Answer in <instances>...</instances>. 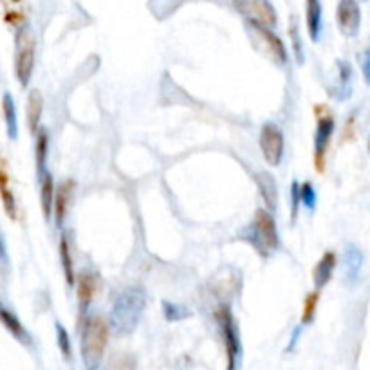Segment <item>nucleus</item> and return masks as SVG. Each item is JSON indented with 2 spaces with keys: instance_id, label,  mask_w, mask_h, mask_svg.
I'll use <instances>...</instances> for the list:
<instances>
[{
  "instance_id": "nucleus-1",
  "label": "nucleus",
  "mask_w": 370,
  "mask_h": 370,
  "mask_svg": "<svg viewBox=\"0 0 370 370\" xmlns=\"http://www.w3.org/2000/svg\"><path fill=\"white\" fill-rule=\"evenodd\" d=\"M147 307V291L141 286L125 287L116 295L109 311L110 331L118 336L134 332Z\"/></svg>"
},
{
  "instance_id": "nucleus-2",
  "label": "nucleus",
  "mask_w": 370,
  "mask_h": 370,
  "mask_svg": "<svg viewBox=\"0 0 370 370\" xmlns=\"http://www.w3.org/2000/svg\"><path fill=\"white\" fill-rule=\"evenodd\" d=\"M110 325L103 316L89 314L82 327V358L87 370H98L109 343Z\"/></svg>"
},
{
  "instance_id": "nucleus-3",
  "label": "nucleus",
  "mask_w": 370,
  "mask_h": 370,
  "mask_svg": "<svg viewBox=\"0 0 370 370\" xmlns=\"http://www.w3.org/2000/svg\"><path fill=\"white\" fill-rule=\"evenodd\" d=\"M247 244H251L257 249L258 255L264 258L271 257L273 253L280 247V235L277 230V221L271 212L266 208H258L253 215L251 224L242 232L241 235Z\"/></svg>"
},
{
  "instance_id": "nucleus-4",
  "label": "nucleus",
  "mask_w": 370,
  "mask_h": 370,
  "mask_svg": "<svg viewBox=\"0 0 370 370\" xmlns=\"http://www.w3.org/2000/svg\"><path fill=\"white\" fill-rule=\"evenodd\" d=\"M36 60V36L29 25H22L15 38V76L22 89L31 82Z\"/></svg>"
},
{
  "instance_id": "nucleus-5",
  "label": "nucleus",
  "mask_w": 370,
  "mask_h": 370,
  "mask_svg": "<svg viewBox=\"0 0 370 370\" xmlns=\"http://www.w3.org/2000/svg\"><path fill=\"white\" fill-rule=\"evenodd\" d=\"M215 320H217L219 331H221L222 336V343H224V349H226V370H237L242 358V341L232 307L222 304L217 309V312H215Z\"/></svg>"
},
{
  "instance_id": "nucleus-6",
  "label": "nucleus",
  "mask_w": 370,
  "mask_h": 370,
  "mask_svg": "<svg viewBox=\"0 0 370 370\" xmlns=\"http://www.w3.org/2000/svg\"><path fill=\"white\" fill-rule=\"evenodd\" d=\"M246 29L249 36H251V42L262 55H266L267 58L275 62L277 65H280V67L287 65L286 45L269 27L257 24V22H251V20H246Z\"/></svg>"
},
{
  "instance_id": "nucleus-7",
  "label": "nucleus",
  "mask_w": 370,
  "mask_h": 370,
  "mask_svg": "<svg viewBox=\"0 0 370 370\" xmlns=\"http://www.w3.org/2000/svg\"><path fill=\"white\" fill-rule=\"evenodd\" d=\"M258 147H260L262 156L269 166H278L282 163L284 152H286V138H284V132L277 123L267 121V123L262 125Z\"/></svg>"
},
{
  "instance_id": "nucleus-8",
  "label": "nucleus",
  "mask_w": 370,
  "mask_h": 370,
  "mask_svg": "<svg viewBox=\"0 0 370 370\" xmlns=\"http://www.w3.org/2000/svg\"><path fill=\"white\" fill-rule=\"evenodd\" d=\"M235 5L246 16V20L266 27H273L277 24V11L269 4V0H235Z\"/></svg>"
},
{
  "instance_id": "nucleus-9",
  "label": "nucleus",
  "mask_w": 370,
  "mask_h": 370,
  "mask_svg": "<svg viewBox=\"0 0 370 370\" xmlns=\"http://www.w3.org/2000/svg\"><path fill=\"white\" fill-rule=\"evenodd\" d=\"M336 22L343 36L352 38L358 35L361 25V10L358 0H340L336 10Z\"/></svg>"
},
{
  "instance_id": "nucleus-10",
  "label": "nucleus",
  "mask_w": 370,
  "mask_h": 370,
  "mask_svg": "<svg viewBox=\"0 0 370 370\" xmlns=\"http://www.w3.org/2000/svg\"><path fill=\"white\" fill-rule=\"evenodd\" d=\"M336 121L331 114L318 119L314 132V164L318 170H323V161H325L327 148L331 145L332 134H334Z\"/></svg>"
},
{
  "instance_id": "nucleus-11",
  "label": "nucleus",
  "mask_w": 370,
  "mask_h": 370,
  "mask_svg": "<svg viewBox=\"0 0 370 370\" xmlns=\"http://www.w3.org/2000/svg\"><path fill=\"white\" fill-rule=\"evenodd\" d=\"M76 286H78V312L79 320H85L89 316V307L92 304L94 293L98 289V277L89 269H82L76 275Z\"/></svg>"
},
{
  "instance_id": "nucleus-12",
  "label": "nucleus",
  "mask_w": 370,
  "mask_h": 370,
  "mask_svg": "<svg viewBox=\"0 0 370 370\" xmlns=\"http://www.w3.org/2000/svg\"><path fill=\"white\" fill-rule=\"evenodd\" d=\"M74 193V181L73 179H65L56 186L55 195V208H53V217H55V226L58 230L64 227V222L67 219V212H69L71 201H73Z\"/></svg>"
},
{
  "instance_id": "nucleus-13",
  "label": "nucleus",
  "mask_w": 370,
  "mask_h": 370,
  "mask_svg": "<svg viewBox=\"0 0 370 370\" xmlns=\"http://www.w3.org/2000/svg\"><path fill=\"white\" fill-rule=\"evenodd\" d=\"M334 269H336L334 251H325L323 253V257L320 258V262L314 266V271H312V284H314L316 291H321V289L332 280Z\"/></svg>"
},
{
  "instance_id": "nucleus-14",
  "label": "nucleus",
  "mask_w": 370,
  "mask_h": 370,
  "mask_svg": "<svg viewBox=\"0 0 370 370\" xmlns=\"http://www.w3.org/2000/svg\"><path fill=\"white\" fill-rule=\"evenodd\" d=\"M55 195H56L55 179H53V173L47 170V172L42 173V177H40V208H42V213H44L45 221H51V217H53Z\"/></svg>"
},
{
  "instance_id": "nucleus-15",
  "label": "nucleus",
  "mask_w": 370,
  "mask_h": 370,
  "mask_svg": "<svg viewBox=\"0 0 370 370\" xmlns=\"http://www.w3.org/2000/svg\"><path fill=\"white\" fill-rule=\"evenodd\" d=\"M42 114H44V96L38 89H33L27 96V105H25V119L31 134H38Z\"/></svg>"
},
{
  "instance_id": "nucleus-16",
  "label": "nucleus",
  "mask_w": 370,
  "mask_h": 370,
  "mask_svg": "<svg viewBox=\"0 0 370 370\" xmlns=\"http://www.w3.org/2000/svg\"><path fill=\"white\" fill-rule=\"evenodd\" d=\"M257 184L258 192H260L264 203H266L267 212L275 213L278 206V190L277 181L269 172H258L257 173Z\"/></svg>"
},
{
  "instance_id": "nucleus-17",
  "label": "nucleus",
  "mask_w": 370,
  "mask_h": 370,
  "mask_svg": "<svg viewBox=\"0 0 370 370\" xmlns=\"http://www.w3.org/2000/svg\"><path fill=\"white\" fill-rule=\"evenodd\" d=\"M306 24L307 33L312 42H318L323 29V11L320 0H307L306 2Z\"/></svg>"
},
{
  "instance_id": "nucleus-18",
  "label": "nucleus",
  "mask_w": 370,
  "mask_h": 370,
  "mask_svg": "<svg viewBox=\"0 0 370 370\" xmlns=\"http://www.w3.org/2000/svg\"><path fill=\"white\" fill-rule=\"evenodd\" d=\"M60 262H62V269H64V277L67 286L74 287L76 286V275L74 271V260H73V251H71V244L67 233L62 232L60 235Z\"/></svg>"
},
{
  "instance_id": "nucleus-19",
  "label": "nucleus",
  "mask_w": 370,
  "mask_h": 370,
  "mask_svg": "<svg viewBox=\"0 0 370 370\" xmlns=\"http://www.w3.org/2000/svg\"><path fill=\"white\" fill-rule=\"evenodd\" d=\"M361 266H363V253L360 247L354 244H349L345 247V255H343V267H345V278L349 284H354L360 277Z\"/></svg>"
},
{
  "instance_id": "nucleus-20",
  "label": "nucleus",
  "mask_w": 370,
  "mask_h": 370,
  "mask_svg": "<svg viewBox=\"0 0 370 370\" xmlns=\"http://www.w3.org/2000/svg\"><path fill=\"white\" fill-rule=\"evenodd\" d=\"M2 112H4L5 130H8V138L15 141L18 138V118H16V105L15 99L10 92H4L2 96Z\"/></svg>"
},
{
  "instance_id": "nucleus-21",
  "label": "nucleus",
  "mask_w": 370,
  "mask_h": 370,
  "mask_svg": "<svg viewBox=\"0 0 370 370\" xmlns=\"http://www.w3.org/2000/svg\"><path fill=\"white\" fill-rule=\"evenodd\" d=\"M0 323H2L11 334L15 336L16 340H20L22 343H25V345L31 343L29 332L25 331V327L22 325V321H20L10 309H5L4 306H0Z\"/></svg>"
},
{
  "instance_id": "nucleus-22",
  "label": "nucleus",
  "mask_w": 370,
  "mask_h": 370,
  "mask_svg": "<svg viewBox=\"0 0 370 370\" xmlns=\"http://www.w3.org/2000/svg\"><path fill=\"white\" fill-rule=\"evenodd\" d=\"M0 197H2V204L10 219H16V201L13 195V190L10 188V177H8V170L2 163H0Z\"/></svg>"
},
{
  "instance_id": "nucleus-23",
  "label": "nucleus",
  "mask_w": 370,
  "mask_h": 370,
  "mask_svg": "<svg viewBox=\"0 0 370 370\" xmlns=\"http://www.w3.org/2000/svg\"><path fill=\"white\" fill-rule=\"evenodd\" d=\"M47 156H49V134L45 129H40L36 134V145H35V158H36V170H38V177L42 173L47 172Z\"/></svg>"
},
{
  "instance_id": "nucleus-24",
  "label": "nucleus",
  "mask_w": 370,
  "mask_h": 370,
  "mask_svg": "<svg viewBox=\"0 0 370 370\" xmlns=\"http://www.w3.org/2000/svg\"><path fill=\"white\" fill-rule=\"evenodd\" d=\"M338 67H340V78H338V85L336 89L331 90L332 96L340 99H345L349 94H351V76H352V67L349 65V62H343L340 60L338 62Z\"/></svg>"
},
{
  "instance_id": "nucleus-25",
  "label": "nucleus",
  "mask_w": 370,
  "mask_h": 370,
  "mask_svg": "<svg viewBox=\"0 0 370 370\" xmlns=\"http://www.w3.org/2000/svg\"><path fill=\"white\" fill-rule=\"evenodd\" d=\"M55 329H56V343H58L60 352H62V356H64L67 361L73 360V343H71L69 332H67V329H65L60 321H56Z\"/></svg>"
},
{
  "instance_id": "nucleus-26",
  "label": "nucleus",
  "mask_w": 370,
  "mask_h": 370,
  "mask_svg": "<svg viewBox=\"0 0 370 370\" xmlns=\"http://www.w3.org/2000/svg\"><path fill=\"white\" fill-rule=\"evenodd\" d=\"M300 201L301 206L306 208L307 212H314L316 204H318V193H316L312 183L306 181V183L300 184Z\"/></svg>"
},
{
  "instance_id": "nucleus-27",
  "label": "nucleus",
  "mask_w": 370,
  "mask_h": 370,
  "mask_svg": "<svg viewBox=\"0 0 370 370\" xmlns=\"http://www.w3.org/2000/svg\"><path fill=\"white\" fill-rule=\"evenodd\" d=\"M318 300H320V295L318 291H312L307 295L306 304H304V311H301V325H309L316 316V309H318Z\"/></svg>"
},
{
  "instance_id": "nucleus-28",
  "label": "nucleus",
  "mask_w": 370,
  "mask_h": 370,
  "mask_svg": "<svg viewBox=\"0 0 370 370\" xmlns=\"http://www.w3.org/2000/svg\"><path fill=\"white\" fill-rule=\"evenodd\" d=\"M163 314L168 321H179L184 320L188 316L192 314V312L188 311L184 306H179V304H173V301H163Z\"/></svg>"
},
{
  "instance_id": "nucleus-29",
  "label": "nucleus",
  "mask_w": 370,
  "mask_h": 370,
  "mask_svg": "<svg viewBox=\"0 0 370 370\" xmlns=\"http://www.w3.org/2000/svg\"><path fill=\"white\" fill-rule=\"evenodd\" d=\"M289 36L293 42V51H295V58L298 64H304V47H301V38L300 31H298V22L293 16L291 18V27H289Z\"/></svg>"
},
{
  "instance_id": "nucleus-30",
  "label": "nucleus",
  "mask_w": 370,
  "mask_h": 370,
  "mask_svg": "<svg viewBox=\"0 0 370 370\" xmlns=\"http://www.w3.org/2000/svg\"><path fill=\"white\" fill-rule=\"evenodd\" d=\"M289 195H291V222H295L301 206L300 183H298V181H293L291 183V192H289Z\"/></svg>"
},
{
  "instance_id": "nucleus-31",
  "label": "nucleus",
  "mask_w": 370,
  "mask_h": 370,
  "mask_svg": "<svg viewBox=\"0 0 370 370\" xmlns=\"http://www.w3.org/2000/svg\"><path fill=\"white\" fill-rule=\"evenodd\" d=\"M301 331H304V325H296L295 329H293V334H291V341H289V345H287V352H291L293 349L296 347V343H298V338H300Z\"/></svg>"
},
{
  "instance_id": "nucleus-32",
  "label": "nucleus",
  "mask_w": 370,
  "mask_h": 370,
  "mask_svg": "<svg viewBox=\"0 0 370 370\" xmlns=\"http://www.w3.org/2000/svg\"><path fill=\"white\" fill-rule=\"evenodd\" d=\"M363 76H365V82L370 85V49L363 55Z\"/></svg>"
},
{
  "instance_id": "nucleus-33",
  "label": "nucleus",
  "mask_w": 370,
  "mask_h": 370,
  "mask_svg": "<svg viewBox=\"0 0 370 370\" xmlns=\"http://www.w3.org/2000/svg\"><path fill=\"white\" fill-rule=\"evenodd\" d=\"M0 260H5V247L2 242V235H0Z\"/></svg>"
},
{
  "instance_id": "nucleus-34",
  "label": "nucleus",
  "mask_w": 370,
  "mask_h": 370,
  "mask_svg": "<svg viewBox=\"0 0 370 370\" xmlns=\"http://www.w3.org/2000/svg\"><path fill=\"white\" fill-rule=\"evenodd\" d=\"M369 152H370V141H369Z\"/></svg>"
}]
</instances>
